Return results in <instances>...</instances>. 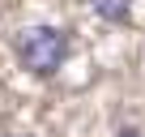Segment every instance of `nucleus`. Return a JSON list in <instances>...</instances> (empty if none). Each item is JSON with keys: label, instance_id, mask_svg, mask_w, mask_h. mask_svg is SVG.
Returning <instances> with one entry per match:
<instances>
[{"label": "nucleus", "instance_id": "1", "mask_svg": "<svg viewBox=\"0 0 145 137\" xmlns=\"http://www.w3.org/2000/svg\"><path fill=\"white\" fill-rule=\"evenodd\" d=\"M13 51H17V60H22L26 73L51 77V73H60V64L68 60V34L56 30V26H26L13 39Z\"/></svg>", "mask_w": 145, "mask_h": 137}, {"label": "nucleus", "instance_id": "2", "mask_svg": "<svg viewBox=\"0 0 145 137\" xmlns=\"http://www.w3.org/2000/svg\"><path fill=\"white\" fill-rule=\"evenodd\" d=\"M94 13L103 22H111V26H124L132 17V0H94Z\"/></svg>", "mask_w": 145, "mask_h": 137}, {"label": "nucleus", "instance_id": "3", "mask_svg": "<svg viewBox=\"0 0 145 137\" xmlns=\"http://www.w3.org/2000/svg\"><path fill=\"white\" fill-rule=\"evenodd\" d=\"M120 137H141V133L137 128H120Z\"/></svg>", "mask_w": 145, "mask_h": 137}, {"label": "nucleus", "instance_id": "4", "mask_svg": "<svg viewBox=\"0 0 145 137\" xmlns=\"http://www.w3.org/2000/svg\"><path fill=\"white\" fill-rule=\"evenodd\" d=\"M0 137H5V133H0Z\"/></svg>", "mask_w": 145, "mask_h": 137}]
</instances>
